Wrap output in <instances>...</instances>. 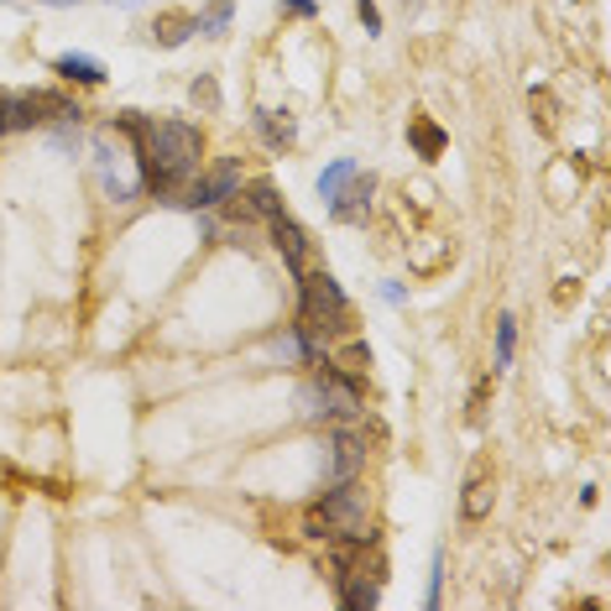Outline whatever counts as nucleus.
I'll list each match as a JSON object with an SVG mask.
<instances>
[{"instance_id":"15","label":"nucleus","mask_w":611,"mask_h":611,"mask_svg":"<svg viewBox=\"0 0 611 611\" xmlns=\"http://www.w3.org/2000/svg\"><path fill=\"white\" fill-rule=\"evenodd\" d=\"M408 141H414V152H418V158H429V162H435L439 152L450 147V137L439 131L435 120H414V126H408Z\"/></svg>"},{"instance_id":"19","label":"nucleus","mask_w":611,"mask_h":611,"mask_svg":"<svg viewBox=\"0 0 611 611\" xmlns=\"http://www.w3.org/2000/svg\"><path fill=\"white\" fill-rule=\"evenodd\" d=\"M486 393H492V376H481V382H475V393H471V424H481V418H486Z\"/></svg>"},{"instance_id":"10","label":"nucleus","mask_w":611,"mask_h":611,"mask_svg":"<svg viewBox=\"0 0 611 611\" xmlns=\"http://www.w3.org/2000/svg\"><path fill=\"white\" fill-rule=\"evenodd\" d=\"M257 131H261V141H267V147H277V152L298 141V126H293V116H288V110H257Z\"/></svg>"},{"instance_id":"20","label":"nucleus","mask_w":611,"mask_h":611,"mask_svg":"<svg viewBox=\"0 0 611 611\" xmlns=\"http://www.w3.org/2000/svg\"><path fill=\"white\" fill-rule=\"evenodd\" d=\"M355 17L366 21V32H372V37L382 32V11H376V0H355Z\"/></svg>"},{"instance_id":"3","label":"nucleus","mask_w":611,"mask_h":611,"mask_svg":"<svg viewBox=\"0 0 611 611\" xmlns=\"http://www.w3.org/2000/svg\"><path fill=\"white\" fill-rule=\"evenodd\" d=\"M303 533L309 538H366L372 533V496L361 486V475L355 481H335L330 492L319 496L309 517H303Z\"/></svg>"},{"instance_id":"14","label":"nucleus","mask_w":611,"mask_h":611,"mask_svg":"<svg viewBox=\"0 0 611 611\" xmlns=\"http://www.w3.org/2000/svg\"><path fill=\"white\" fill-rule=\"evenodd\" d=\"M324 361H330L335 372H345V376H361L366 366H372V345H366V340H345V345H340L335 355H324Z\"/></svg>"},{"instance_id":"11","label":"nucleus","mask_w":611,"mask_h":611,"mask_svg":"<svg viewBox=\"0 0 611 611\" xmlns=\"http://www.w3.org/2000/svg\"><path fill=\"white\" fill-rule=\"evenodd\" d=\"M246 210H251V215L257 219H272V215H282V194H277V183L272 178H251V183H246Z\"/></svg>"},{"instance_id":"23","label":"nucleus","mask_w":611,"mask_h":611,"mask_svg":"<svg viewBox=\"0 0 611 611\" xmlns=\"http://www.w3.org/2000/svg\"><path fill=\"white\" fill-rule=\"evenodd\" d=\"M42 6H79V0H42Z\"/></svg>"},{"instance_id":"8","label":"nucleus","mask_w":611,"mask_h":611,"mask_svg":"<svg viewBox=\"0 0 611 611\" xmlns=\"http://www.w3.org/2000/svg\"><path fill=\"white\" fill-rule=\"evenodd\" d=\"M492 502H496V492H492V471H486V465H475V471L465 475V496H460V517H465V523H481V517L492 513Z\"/></svg>"},{"instance_id":"12","label":"nucleus","mask_w":611,"mask_h":611,"mask_svg":"<svg viewBox=\"0 0 611 611\" xmlns=\"http://www.w3.org/2000/svg\"><path fill=\"white\" fill-rule=\"evenodd\" d=\"M199 32L194 17H183V11H168V17H158V26H152V42L158 47H183V42Z\"/></svg>"},{"instance_id":"16","label":"nucleus","mask_w":611,"mask_h":611,"mask_svg":"<svg viewBox=\"0 0 611 611\" xmlns=\"http://www.w3.org/2000/svg\"><path fill=\"white\" fill-rule=\"evenodd\" d=\"M513 355H517V319H513V314H502V319H496V355H492V372H507V366H513Z\"/></svg>"},{"instance_id":"21","label":"nucleus","mask_w":611,"mask_h":611,"mask_svg":"<svg viewBox=\"0 0 611 611\" xmlns=\"http://www.w3.org/2000/svg\"><path fill=\"white\" fill-rule=\"evenodd\" d=\"M439 586H444V559L435 554V570H429V596H424L429 607H439Z\"/></svg>"},{"instance_id":"13","label":"nucleus","mask_w":611,"mask_h":611,"mask_svg":"<svg viewBox=\"0 0 611 611\" xmlns=\"http://www.w3.org/2000/svg\"><path fill=\"white\" fill-rule=\"evenodd\" d=\"M194 21H199V37H225L231 21H236V0H210Z\"/></svg>"},{"instance_id":"4","label":"nucleus","mask_w":611,"mask_h":611,"mask_svg":"<svg viewBox=\"0 0 611 611\" xmlns=\"http://www.w3.org/2000/svg\"><path fill=\"white\" fill-rule=\"evenodd\" d=\"M240 194V162L236 158H219L210 173H194V183L189 189H178L173 204H183V210H219L225 199Z\"/></svg>"},{"instance_id":"2","label":"nucleus","mask_w":611,"mask_h":611,"mask_svg":"<svg viewBox=\"0 0 611 611\" xmlns=\"http://www.w3.org/2000/svg\"><path fill=\"white\" fill-rule=\"evenodd\" d=\"M293 324L303 335H314L319 345L351 335V298H345V288H340L324 267H314V272L303 267V272H298V319Z\"/></svg>"},{"instance_id":"6","label":"nucleus","mask_w":611,"mask_h":611,"mask_svg":"<svg viewBox=\"0 0 611 611\" xmlns=\"http://www.w3.org/2000/svg\"><path fill=\"white\" fill-rule=\"evenodd\" d=\"M372 194H376V173H361V168H355L351 183L330 199V215H335L340 225H361V219L372 215Z\"/></svg>"},{"instance_id":"9","label":"nucleus","mask_w":611,"mask_h":611,"mask_svg":"<svg viewBox=\"0 0 611 611\" xmlns=\"http://www.w3.org/2000/svg\"><path fill=\"white\" fill-rule=\"evenodd\" d=\"M53 74L63 84H105V63L89 53H63V58H53Z\"/></svg>"},{"instance_id":"18","label":"nucleus","mask_w":611,"mask_h":611,"mask_svg":"<svg viewBox=\"0 0 611 611\" xmlns=\"http://www.w3.org/2000/svg\"><path fill=\"white\" fill-rule=\"evenodd\" d=\"M189 99H194L204 116H215V110H219V84H215V74H199V79L189 84Z\"/></svg>"},{"instance_id":"17","label":"nucleus","mask_w":611,"mask_h":611,"mask_svg":"<svg viewBox=\"0 0 611 611\" xmlns=\"http://www.w3.org/2000/svg\"><path fill=\"white\" fill-rule=\"evenodd\" d=\"M355 168H361V162H355V158H335V162H330V168L319 173V199L330 204V199H335L340 189L351 183V173H355Z\"/></svg>"},{"instance_id":"5","label":"nucleus","mask_w":611,"mask_h":611,"mask_svg":"<svg viewBox=\"0 0 611 611\" xmlns=\"http://www.w3.org/2000/svg\"><path fill=\"white\" fill-rule=\"evenodd\" d=\"M366 471V435L361 429H330V486L335 481H355Z\"/></svg>"},{"instance_id":"22","label":"nucleus","mask_w":611,"mask_h":611,"mask_svg":"<svg viewBox=\"0 0 611 611\" xmlns=\"http://www.w3.org/2000/svg\"><path fill=\"white\" fill-rule=\"evenodd\" d=\"M282 11H288V17H303V21H309V17H319V6H314V0H288Z\"/></svg>"},{"instance_id":"1","label":"nucleus","mask_w":611,"mask_h":611,"mask_svg":"<svg viewBox=\"0 0 611 611\" xmlns=\"http://www.w3.org/2000/svg\"><path fill=\"white\" fill-rule=\"evenodd\" d=\"M116 126L131 137V162H137L147 194H162L173 204L178 189H189L194 173L204 168V131L194 120H147L137 110H126Z\"/></svg>"},{"instance_id":"7","label":"nucleus","mask_w":611,"mask_h":611,"mask_svg":"<svg viewBox=\"0 0 611 611\" xmlns=\"http://www.w3.org/2000/svg\"><path fill=\"white\" fill-rule=\"evenodd\" d=\"M267 231H272V246L282 251V261H288V272L298 277L303 267H309V231H303V225H298V219L288 215V210L267 219Z\"/></svg>"}]
</instances>
